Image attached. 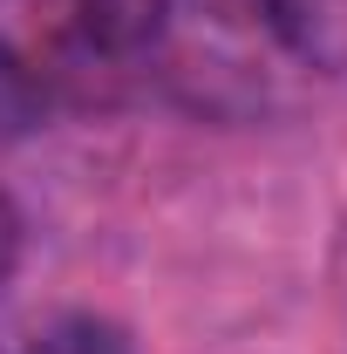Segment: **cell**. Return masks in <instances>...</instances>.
<instances>
[{
	"mask_svg": "<svg viewBox=\"0 0 347 354\" xmlns=\"http://www.w3.org/2000/svg\"><path fill=\"white\" fill-rule=\"evenodd\" d=\"M150 68L198 116H286L347 75V0H164Z\"/></svg>",
	"mask_w": 347,
	"mask_h": 354,
	"instance_id": "obj_1",
	"label": "cell"
},
{
	"mask_svg": "<svg viewBox=\"0 0 347 354\" xmlns=\"http://www.w3.org/2000/svg\"><path fill=\"white\" fill-rule=\"evenodd\" d=\"M28 14V62L41 68L48 95H116L157 62L164 0H21Z\"/></svg>",
	"mask_w": 347,
	"mask_h": 354,
	"instance_id": "obj_2",
	"label": "cell"
},
{
	"mask_svg": "<svg viewBox=\"0 0 347 354\" xmlns=\"http://www.w3.org/2000/svg\"><path fill=\"white\" fill-rule=\"evenodd\" d=\"M48 82H41V68L21 55L14 41H0V143L7 136H28V130H41L48 123Z\"/></svg>",
	"mask_w": 347,
	"mask_h": 354,
	"instance_id": "obj_3",
	"label": "cell"
},
{
	"mask_svg": "<svg viewBox=\"0 0 347 354\" xmlns=\"http://www.w3.org/2000/svg\"><path fill=\"white\" fill-rule=\"evenodd\" d=\"M28 354H136V348H130V334H123L116 320H95V313H68V320L41 327Z\"/></svg>",
	"mask_w": 347,
	"mask_h": 354,
	"instance_id": "obj_4",
	"label": "cell"
},
{
	"mask_svg": "<svg viewBox=\"0 0 347 354\" xmlns=\"http://www.w3.org/2000/svg\"><path fill=\"white\" fill-rule=\"evenodd\" d=\"M21 252H28V225H21V212H14V198L0 191V286L21 272Z\"/></svg>",
	"mask_w": 347,
	"mask_h": 354,
	"instance_id": "obj_5",
	"label": "cell"
}]
</instances>
